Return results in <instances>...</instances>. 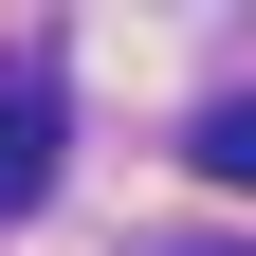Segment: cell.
Listing matches in <instances>:
<instances>
[{
	"label": "cell",
	"mask_w": 256,
	"mask_h": 256,
	"mask_svg": "<svg viewBox=\"0 0 256 256\" xmlns=\"http://www.w3.org/2000/svg\"><path fill=\"white\" fill-rule=\"evenodd\" d=\"M37 183H55V74L18 55L0 74V202H37Z\"/></svg>",
	"instance_id": "1"
},
{
	"label": "cell",
	"mask_w": 256,
	"mask_h": 256,
	"mask_svg": "<svg viewBox=\"0 0 256 256\" xmlns=\"http://www.w3.org/2000/svg\"><path fill=\"white\" fill-rule=\"evenodd\" d=\"M183 165L202 183H256V92H202V110H183Z\"/></svg>",
	"instance_id": "2"
},
{
	"label": "cell",
	"mask_w": 256,
	"mask_h": 256,
	"mask_svg": "<svg viewBox=\"0 0 256 256\" xmlns=\"http://www.w3.org/2000/svg\"><path fill=\"white\" fill-rule=\"evenodd\" d=\"M183 256H238V238H183Z\"/></svg>",
	"instance_id": "3"
}]
</instances>
